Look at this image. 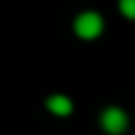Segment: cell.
<instances>
[{"instance_id":"277c9868","label":"cell","mask_w":135,"mask_h":135,"mask_svg":"<svg viewBox=\"0 0 135 135\" xmlns=\"http://www.w3.org/2000/svg\"><path fill=\"white\" fill-rule=\"evenodd\" d=\"M120 10L128 15V18H135V0H123V3H120Z\"/></svg>"},{"instance_id":"6da1fadb","label":"cell","mask_w":135,"mask_h":135,"mask_svg":"<svg viewBox=\"0 0 135 135\" xmlns=\"http://www.w3.org/2000/svg\"><path fill=\"white\" fill-rule=\"evenodd\" d=\"M100 30H103V20L98 13H83L75 20V33L85 40H93L95 35H100Z\"/></svg>"},{"instance_id":"3957f363","label":"cell","mask_w":135,"mask_h":135,"mask_svg":"<svg viewBox=\"0 0 135 135\" xmlns=\"http://www.w3.org/2000/svg\"><path fill=\"white\" fill-rule=\"evenodd\" d=\"M48 108L53 113H58V115H68L73 110V103L68 98H63V95H53V98H48Z\"/></svg>"},{"instance_id":"7a4b0ae2","label":"cell","mask_w":135,"mask_h":135,"mask_svg":"<svg viewBox=\"0 0 135 135\" xmlns=\"http://www.w3.org/2000/svg\"><path fill=\"white\" fill-rule=\"evenodd\" d=\"M103 128H105L110 135L123 133L128 128V115L123 110H118V108H108V110L103 113Z\"/></svg>"}]
</instances>
